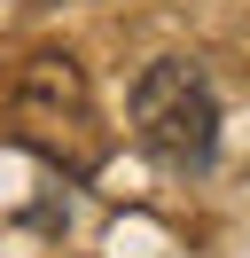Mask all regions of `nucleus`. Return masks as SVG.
Segmentation results:
<instances>
[{"mask_svg": "<svg viewBox=\"0 0 250 258\" xmlns=\"http://www.w3.org/2000/svg\"><path fill=\"white\" fill-rule=\"evenodd\" d=\"M0 117H8L16 149L62 164L71 180H86L102 164V117H94V86H86V63L71 47H39L24 63H8L0 79Z\"/></svg>", "mask_w": 250, "mask_h": 258, "instance_id": "obj_1", "label": "nucleus"}, {"mask_svg": "<svg viewBox=\"0 0 250 258\" xmlns=\"http://www.w3.org/2000/svg\"><path fill=\"white\" fill-rule=\"evenodd\" d=\"M125 117H133V141L164 172H203L219 157V86L188 55H156L125 94Z\"/></svg>", "mask_w": 250, "mask_h": 258, "instance_id": "obj_2", "label": "nucleus"}]
</instances>
